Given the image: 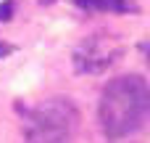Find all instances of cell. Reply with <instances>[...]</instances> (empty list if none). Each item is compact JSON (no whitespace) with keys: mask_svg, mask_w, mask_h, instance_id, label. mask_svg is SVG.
<instances>
[{"mask_svg":"<svg viewBox=\"0 0 150 143\" xmlns=\"http://www.w3.org/2000/svg\"><path fill=\"white\" fill-rule=\"evenodd\" d=\"M140 50L145 53V58H148V61H150V42H145V45H140Z\"/></svg>","mask_w":150,"mask_h":143,"instance_id":"obj_7","label":"cell"},{"mask_svg":"<svg viewBox=\"0 0 150 143\" xmlns=\"http://www.w3.org/2000/svg\"><path fill=\"white\" fill-rule=\"evenodd\" d=\"M92 11H108V13H129L137 11V5L132 0H95Z\"/></svg>","mask_w":150,"mask_h":143,"instance_id":"obj_4","label":"cell"},{"mask_svg":"<svg viewBox=\"0 0 150 143\" xmlns=\"http://www.w3.org/2000/svg\"><path fill=\"white\" fill-rule=\"evenodd\" d=\"M40 3H42V5H47V3H53V0H40Z\"/></svg>","mask_w":150,"mask_h":143,"instance_id":"obj_9","label":"cell"},{"mask_svg":"<svg viewBox=\"0 0 150 143\" xmlns=\"http://www.w3.org/2000/svg\"><path fill=\"white\" fill-rule=\"evenodd\" d=\"M71 3H76V5L84 8V11H92V5H95V0H71Z\"/></svg>","mask_w":150,"mask_h":143,"instance_id":"obj_6","label":"cell"},{"mask_svg":"<svg viewBox=\"0 0 150 143\" xmlns=\"http://www.w3.org/2000/svg\"><path fill=\"white\" fill-rule=\"evenodd\" d=\"M79 111L69 98H47L26 117V143H71Z\"/></svg>","mask_w":150,"mask_h":143,"instance_id":"obj_2","label":"cell"},{"mask_svg":"<svg viewBox=\"0 0 150 143\" xmlns=\"http://www.w3.org/2000/svg\"><path fill=\"white\" fill-rule=\"evenodd\" d=\"M11 50H13L11 45H5V42H0V56H5V53H11Z\"/></svg>","mask_w":150,"mask_h":143,"instance_id":"obj_8","label":"cell"},{"mask_svg":"<svg viewBox=\"0 0 150 143\" xmlns=\"http://www.w3.org/2000/svg\"><path fill=\"white\" fill-rule=\"evenodd\" d=\"M11 19H13V3L5 0L0 3V21H11Z\"/></svg>","mask_w":150,"mask_h":143,"instance_id":"obj_5","label":"cell"},{"mask_svg":"<svg viewBox=\"0 0 150 143\" xmlns=\"http://www.w3.org/2000/svg\"><path fill=\"white\" fill-rule=\"evenodd\" d=\"M98 119L108 138L132 135L150 119V85L137 74L111 80L103 88Z\"/></svg>","mask_w":150,"mask_h":143,"instance_id":"obj_1","label":"cell"},{"mask_svg":"<svg viewBox=\"0 0 150 143\" xmlns=\"http://www.w3.org/2000/svg\"><path fill=\"white\" fill-rule=\"evenodd\" d=\"M121 42L111 34H90L84 37L74 53H71V61H74V69L79 74H100L105 72L119 56H121Z\"/></svg>","mask_w":150,"mask_h":143,"instance_id":"obj_3","label":"cell"}]
</instances>
